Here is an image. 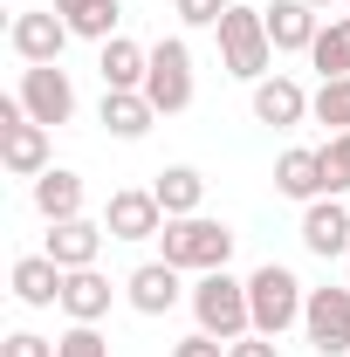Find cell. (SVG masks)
Returning a JSON list of instances; mask_svg holds the SVG:
<instances>
[{"instance_id":"3957f363","label":"cell","mask_w":350,"mask_h":357,"mask_svg":"<svg viewBox=\"0 0 350 357\" xmlns=\"http://www.w3.org/2000/svg\"><path fill=\"white\" fill-rule=\"evenodd\" d=\"M220 62H227V76H241V83H261V76H275L268 62H275V42H268V21H261V7H227L220 14Z\"/></svg>"},{"instance_id":"d6a6232c","label":"cell","mask_w":350,"mask_h":357,"mask_svg":"<svg viewBox=\"0 0 350 357\" xmlns=\"http://www.w3.org/2000/svg\"><path fill=\"white\" fill-rule=\"evenodd\" d=\"M344 7H350V0H344Z\"/></svg>"},{"instance_id":"cb8c5ba5","label":"cell","mask_w":350,"mask_h":357,"mask_svg":"<svg viewBox=\"0 0 350 357\" xmlns=\"http://www.w3.org/2000/svg\"><path fill=\"white\" fill-rule=\"evenodd\" d=\"M309 62L323 69V83H330V76H350V14L323 21V35H316V48H309Z\"/></svg>"},{"instance_id":"7402d4cb","label":"cell","mask_w":350,"mask_h":357,"mask_svg":"<svg viewBox=\"0 0 350 357\" xmlns=\"http://www.w3.org/2000/svg\"><path fill=\"white\" fill-rule=\"evenodd\" d=\"M48 7L69 21V35H83V42H96V48L110 42V35H117V21H124V7H117V0H48Z\"/></svg>"},{"instance_id":"f546056e","label":"cell","mask_w":350,"mask_h":357,"mask_svg":"<svg viewBox=\"0 0 350 357\" xmlns=\"http://www.w3.org/2000/svg\"><path fill=\"white\" fill-rule=\"evenodd\" d=\"M172 357H227V344L220 337H206V330H192V337H178Z\"/></svg>"},{"instance_id":"ac0fdd59","label":"cell","mask_w":350,"mask_h":357,"mask_svg":"<svg viewBox=\"0 0 350 357\" xmlns=\"http://www.w3.org/2000/svg\"><path fill=\"white\" fill-rule=\"evenodd\" d=\"M7 282H14V303L21 310H62V268L48 255H21Z\"/></svg>"},{"instance_id":"52a82bcc","label":"cell","mask_w":350,"mask_h":357,"mask_svg":"<svg viewBox=\"0 0 350 357\" xmlns=\"http://www.w3.org/2000/svg\"><path fill=\"white\" fill-rule=\"evenodd\" d=\"M144 96H151V110H158V117H178V110L192 103V48L178 42V35H165V42L151 48Z\"/></svg>"},{"instance_id":"5b68a950","label":"cell","mask_w":350,"mask_h":357,"mask_svg":"<svg viewBox=\"0 0 350 357\" xmlns=\"http://www.w3.org/2000/svg\"><path fill=\"white\" fill-rule=\"evenodd\" d=\"M14 96H21V110H28L35 124H48V131L76 117V83H69L62 62H28L21 83H14Z\"/></svg>"},{"instance_id":"2e32d148","label":"cell","mask_w":350,"mask_h":357,"mask_svg":"<svg viewBox=\"0 0 350 357\" xmlns=\"http://www.w3.org/2000/svg\"><path fill=\"white\" fill-rule=\"evenodd\" d=\"M275 192H282V199H296V206H309V199H330V178H323V151H309V144L282 151V158H275Z\"/></svg>"},{"instance_id":"30bf717a","label":"cell","mask_w":350,"mask_h":357,"mask_svg":"<svg viewBox=\"0 0 350 357\" xmlns=\"http://www.w3.org/2000/svg\"><path fill=\"white\" fill-rule=\"evenodd\" d=\"M103 227H110V241H158L165 234V206H158L151 185H124V192H110Z\"/></svg>"},{"instance_id":"83f0119b","label":"cell","mask_w":350,"mask_h":357,"mask_svg":"<svg viewBox=\"0 0 350 357\" xmlns=\"http://www.w3.org/2000/svg\"><path fill=\"white\" fill-rule=\"evenodd\" d=\"M234 0H172V14L185 28H220V14H227Z\"/></svg>"},{"instance_id":"e0dca14e","label":"cell","mask_w":350,"mask_h":357,"mask_svg":"<svg viewBox=\"0 0 350 357\" xmlns=\"http://www.w3.org/2000/svg\"><path fill=\"white\" fill-rule=\"evenodd\" d=\"M309 117V89L296 76H261L254 83V124H275V131H296Z\"/></svg>"},{"instance_id":"d6986e66","label":"cell","mask_w":350,"mask_h":357,"mask_svg":"<svg viewBox=\"0 0 350 357\" xmlns=\"http://www.w3.org/2000/svg\"><path fill=\"white\" fill-rule=\"evenodd\" d=\"M96 117H103V131L124 137V144H137V137L158 124V110H151L144 89H103V110H96Z\"/></svg>"},{"instance_id":"9c48e42d","label":"cell","mask_w":350,"mask_h":357,"mask_svg":"<svg viewBox=\"0 0 350 357\" xmlns=\"http://www.w3.org/2000/svg\"><path fill=\"white\" fill-rule=\"evenodd\" d=\"M7 48H14L21 62H62V48H69V21H62L55 7H21V14L7 21Z\"/></svg>"},{"instance_id":"d4e9b609","label":"cell","mask_w":350,"mask_h":357,"mask_svg":"<svg viewBox=\"0 0 350 357\" xmlns=\"http://www.w3.org/2000/svg\"><path fill=\"white\" fill-rule=\"evenodd\" d=\"M309 117L316 124H330V137L337 131H350V76H330V83L309 96Z\"/></svg>"},{"instance_id":"44dd1931","label":"cell","mask_w":350,"mask_h":357,"mask_svg":"<svg viewBox=\"0 0 350 357\" xmlns=\"http://www.w3.org/2000/svg\"><path fill=\"white\" fill-rule=\"evenodd\" d=\"M96 69H103V89H144L151 48H137L131 35H110V42L96 48Z\"/></svg>"},{"instance_id":"7c38bea8","label":"cell","mask_w":350,"mask_h":357,"mask_svg":"<svg viewBox=\"0 0 350 357\" xmlns=\"http://www.w3.org/2000/svg\"><path fill=\"white\" fill-rule=\"evenodd\" d=\"M178 268L172 261H137L131 275H124V303H131L137 316H172L178 310Z\"/></svg>"},{"instance_id":"603a6c76","label":"cell","mask_w":350,"mask_h":357,"mask_svg":"<svg viewBox=\"0 0 350 357\" xmlns=\"http://www.w3.org/2000/svg\"><path fill=\"white\" fill-rule=\"evenodd\" d=\"M151 192H158L165 220H185V213H199V206H206V178L192 172V165H165V172L151 178Z\"/></svg>"},{"instance_id":"4dcf8cb0","label":"cell","mask_w":350,"mask_h":357,"mask_svg":"<svg viewBox=\"0 0 350 357\" xmlns=\"http://www.w3.org/2000/svg\"><path fill=\"white\" fill-rule=\"evenodd\" d=\"M227 357H282V351H275V337H261V330H254V337L227 344Z\"/></svg>"},{"instance_id":"277c9868","label":"cell","mask_w":350,"mask_h":357,"mask_svg":"<svg viewBox=\"0 0 350 357\" xmlns=\"http://www.w3.org/2000/svg\"><path fill=\"white\" fill-rule=\"evenodd\" d=\"M303 303H309V289L296 282V268L261 261L254 275H248V310H254V330H261V337L296 330V323H303Z\"/></svg>"},{"instance_id":"6da1fadb","label":"cell","mask_w":350,"mask_h":357,"mask_svg":"<svg viewBox=\"0 0 350 357\" xmlns=\"http://www.w3.org/2000/svg\"><path fill=\"white\" fill-rule=\"evenodd\" d=\"M158 261H172L178 275H213V268L234 261V227L206 220V213L165 220V234H158Z\"/></svg>"},{"instance_id":"8992f818","label":"cell","mask_w":350,"mask_h":357,"mask_svg":"<svg viewBox=\"0 0 350 357\" xmlns=\"http://www.w3.org/2000/svg\"><path fill=\"white\" fill-rule=\"evenodd\" d=\"M0 165L14 178H42L48 172V124H35L21 110V96L0 103Z\"/></svg>"},{"instance_id":"ba28073f","label":"cell","mask_w":350,"mask_h":357,"mask_svg":"<svg viewBox=\"0 0 350 357\" xmlns=\"http://www.w3.org/2000/svg\"><path fill=\"white\" fill-rule=\"evenodd\" d=\"M303 330H309V351L316 357H350V289H309L303 303Z\"/></svg>"},{"instance_id":"4316f807","label":"cell","mask_w":350,"mask_h":357,"mask_svg":"<svg viewBox=\"0 0 350 357\" xmlns=\"http://www.w3.org/2000/svg\"><path fill=\"white\" fill-rule=\"evenodd\" d=\"M316 151H323V178H330V192L344 199V192H350V131H337L330 144H316Z\"/></svg>"},{"instance_id":"4fadbf2b","label":"cell","mask_w":350,"mask_h":357,"mask_svg":"<svg viewBox=\"0 0 350 357\" xmlns=\"http://www.w3.org/2000/svg\"><path fill=\"white\" fill-rule=\"evenodd\" d=\"M261 21H268L275 55H309L316 35H323V14H316L309 0H275V7H261Z\"/></svg>"},{"instance_id":"1f68e13d","label":"cell","mask_w":350,"mask_h":357,"mask_svg":"<svg viewBox=\"0 0 350 357\" xmlns=\"http://www.w3.org/2000/svg\"><path fill=\"white\" fill-rule=\"evenodd\" d=\"M309 7H316V14H323V7H337V0H309Z\"/></svg>"},{"instance_id":"f1b7e54d","label":"cell","mask_w":350,"mask_h":357,"mask_svg":"<svg viewBox=\"0 0 350 357\" xmlns=\"http://www.w3.org/2000/svg\"><path fill=\"white\" fill-rule=\"evenodd\" d=\"M0 357H55V337H35V330H14V337H0Z\"/></svg>"},{"instance_id":"ffe728a7","label":"cell","mask_w":350,"mask_h":357,"mask_svg":"<svg viewBox=\"0 0 350 357\" xmlns=\"http://www.w3.org/2000/svg\"><path fill=\"white\" fill-rule=\"evenodd\" d=\"M35 213L48 227L55 220H83V172H69V165H48L35 178Z\"/></svg>"},{"instance_id":"8fae6325","label":"cell","mask_w":350,"mask_h":357,"mask_svg":"<svg viewBox=\"0 0 350 357\" xmlns=\"http://www.w3.org/2000/svg\"><path fill=\"white\" fill-rule=\"evenodd\" d=\"M303 248L316 255V261H337V255H350V206L337 199V192L303 206Z\"/></svg>"},{"instance_id":"9a60e30c","label":"cell","mask_w":350,"mask_h":357,"mask_svg":"<svg viewBox=\"0 0 350 357\" xmlns=\"http://www.w3.org/2000/svg\"><path fill=\"white\" fill-rule=\"evenodd\" d=\"M110 303H117V289H110L103 268H69V275H62V316H69V323H103Z\"/></svg>"},{"instance_id":"7a4b0ae2","label":"cell","mask_w":350,"mask_h":357,"mask_svg":"<svg viewBox=\"0 0 350 357\" xmlns=\"http://www.w3.org/2000/svg\"><path fill=\"white\" fill-rule=\"evenodd\" d=\"M185 303H192V316H199V330H206V337H220V344H241V337H254V310H248V282H241V275H227V268L199 275Z\"/></svg>"},{"instance_id":"484cf974","label":"cell","mask_w":350,"mask_h":357,"mask_svg":"<svg viewBox=\"0 0 350 357\" xmlns=\"http://www.w3.org/2000/svg\"><path fill=\"white\" fill-rule=\"evenodd\" d=\"M55 357H110V337H103L96 323H69V330L55 337Z\"/></svg>"},{"instance_id":"5bb4252c","label":"cell","mask_w":350,"mask_h":357,"mask_svg":"<svg viewBox=\"0 0 350 357\" xmlns=\"http://www.w3.org/2000/svg\"><path fill=\"white\" fill-rule=\"evenodd\" d=\"M103 241H110V227H103V220H55V227H48V248H42V255L69 275V268H96Z\"/></svg>"}]
</instances>
